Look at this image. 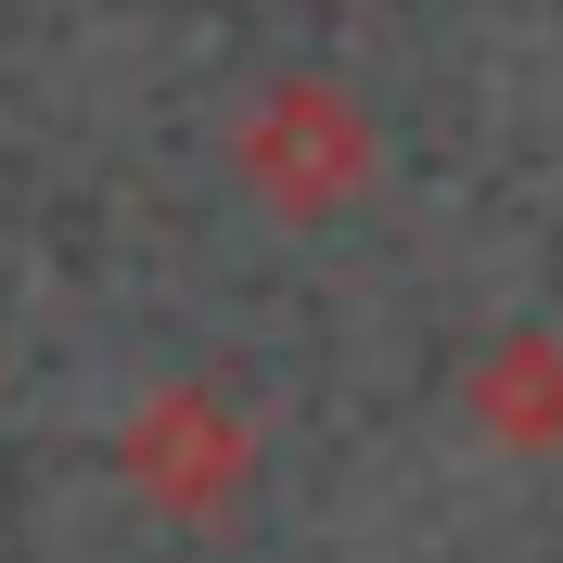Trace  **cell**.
<instances>
[{
    "instance_id": "cell-1",
    "label": "cell",
    "mask_w": 563,
    "mask_h": 563,
    "mask_svg": "<svg viewBox=\"0 0 563 563\" xmlns=\"http://www.w3.org/2000/svg\"><path fill=\"white\" fill-rule=\"evenodd\" d=\"M231 167H244V192L282 206V218H346L358 192H372V167H385V141H372V115H358L346 77H282V90L244 103Z\"/></svg>"
},
{
    "instance_id": "cell-2",
    "label": "cell",
    "mask_w": 563,
    "mask_h": 563,
    "mask_svg": "<svg viewBox=\"0 0 563 563\" xmlns=\"http://www.w3.org/2000/svg\"><path fill=\"white\" fill-rule=\"evenodd\" d=\"M115 474H129L167 526H218V512H244V487H256V422L218 385H154L129 410V435H115Z\"/></svg>"
},
{
    "instance_id": "cell-3",
    "label": "cell",
    "mask_w": 563,
    "mask_h": 563,
    "mask_svg": "<svg viewBox=\"0 0 563 563\" xmlns=\"http://www.w3.org/2000/svg\"><path fill=\"white\" fill-rule=\"evenodd\" d=\"M461 410H474V435L512 461H551L563 449V333H499L474 372H461Z\"/></svg>"
}]
</instances>
